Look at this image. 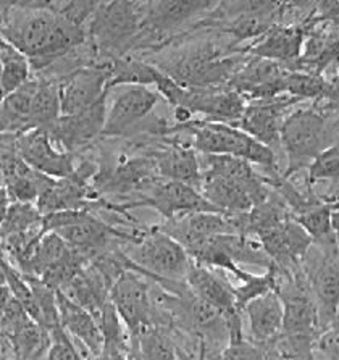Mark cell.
<instances>
[{
    "label": "cell",
    "mask_w": 339,
    "mask_h": 360,
    "mask_svg": "<svg viewBox=\"0 0 339 360\" xmlns=\"http://www.w3.org/2000/svg\"><path fill=\"white\" fill-rule=\"evenodd\" d=\"M57 297L62 328L81 346H84L92 357H99L105 349V338L99 319L79 304L71 301L62 291H57Z\"/></svg>",
    "instance_id": "19"
},
{
    "label": "cell",
    "mask_w": 339,
    "mask_h": 360,
    "mask_svg": "<svg viewBox=\"0 0 339 360\" xmlns=\"http://www.w3.org/2000/svg\"><path fill=\"white\" fill-rule=\"evenodd\" d=\"M186 87L212 89L229 81L239 70V58L223 56L217 49H199L172 65L158 67Z\"/></svg>",
    "instance_id": "8"
},
{
    "label": "cell",
    "mask_w": 339,
    "mask_h": 360,
    "mask_svg": "<svg viewBox=\"0 0 339 360\" xmlns=\"http://www.w3.org/2000/svg\"><path fill=\"white\" fill-rule=\"evenodd\" d=\"M142 30V21L133 0H112L91 16L87 36L94 47L112 58L124 56Z\"/></svg>",
    "instance_id": "6"
},
{
    "label": "cell",
    "mask_w": 339,
    "mask_h": 360,
    "mask_svg": "<svg viewBox=\"0 0 339 360\" xmlns=\"http://www.w3.org/2000/svg\"><path fill=\"white\" fill-rule=\"evenodd\" d=\"M199 360H205V359H204V351H202V354H200V359H199Z\"/></svg>",
    "instance_id": "43"
},
{
    "label": "cell",
    "mask_w": 339,
    "mask_h": 360,
    "mask_svg": "<svg viewBox=\"0 0 339 360\" xmlns=\"http://www.w3.org/2000/svg\"><path fill=\"white\" fill-rule=\"evenodd\" d=\"M223 360H267L264 351L259 346L245 340L244 336L228 340V346L223 352Z\"/></svg>",
    "instance_id": "37"
},
{
    "label": "cell",
    "mask_w": 339,
    "mask_h": 360,
    "mask_svg": "<svg viewBox=\"0 0 339 360\" xmlns=\"http://www.w3.org/2000/svg\"><path fill=\"white\" fill-rule=\"evenodd\" d=\"M37 89V78H31L18 91L2 99V134H23L32 129L31 108Z\"/></svg>",
    "instance_id": "27"
},
{
    "label": "cell",
    "mask_w": 339,
    "mask_h": 360,
    "mask_svg": "<svg viewBox=\"0 0 339 360\" xmlns=\"http://www.w3.org/2000/svg\"><path fill=\"white\" fill-rule=\"evenodd\" d=\"M328 89V81L319 73H305L298 70H289L286 78V92L298 99H315L324 97Z\"/></svg>",
    "instance_id": "33"
},
{
    "label": "cell",
    "mask_w": 339,
    "mask_h": 360,
    "mask_svg": "<svg viewBox=\"0 0 339 360\" xmlns=\"http://www.w3.org/2000/svg\"><path fill=\"white\" fill-rule=\"evenodd\" d=\"M136 245L134 255L128 260V270L138 271L154 283L160 280L186 281L194 260L184 245L160 226L147 230Z\"/></svg>",
    "instance_id": "4"
},
{
    "label": "cell",
    "mask_w": 339,
    "mask_h": 360,
    "mask_svg": "<svg viewBox=\"0 0 339 360\" xmlns=\"http://www.w3.org/2000/svg\"><path fill=\"white\" fill-rule=\"evenodd\" d=\"M0 62H2V73H0V87H2V99L18 91L32 78V65L30 58L7 39L0 42Z\"/></svg>",
    "instance_id": "29"
},
{
    "label": "cell",
    "mask_w": 339,
    "mask_h": 360,
    "mask_svg": "<svg viewBox=\"0 0 339 360\" xmlns=\"http://www.w3.org/2000/svg\"><path fill=\"white\" fill-rule=\"evenodd\" d=\"M42 225L46 233H58L81 257L87 260V264L108 250L117 249L118 243L138 244L144 234L141 231L136 234L118 231L117 228L97 218L89 209L44 215Z\"/></svg>",
    "instance_id": "2"
},
{
    "label": "cell",
    "mask_w": 339,
    "mask_h": 360,
    "mask_svg": "<svg viewBox=\"0 0 339 360\" xmlns=\"http://www.w3.org/2000/svg\"><path fill=\"white\" fill-rule=\"evenodd\" d=\"M105 102L107 97L87 110L60 117L58 122L47 129L56 144L62 146L68 152H75L86 144H91L105 128L108 113Z\"/></svg>",
    "instance_id": "18"
},
{
    "label": "cell",
    "mask_w": 339,
    "mask_h": 360,
    "mask_svg": "<svg viewBox=\"0 0 339 360\" xmlns=\"http://www.w3.org/2000/svg\"><path fill=\"white\" fill-rule=\"evenodd\" d=\"M158 99H160L158 91L149 89V86H124L107 113L105 128L102 134L115 138V136L129 133L151 115Z\"/></svg>",
    "instance_id": "14"
},
{
    "label": "cell",
    "mask_w": 339,
    "mask_h": 360,
    "mask_svg": "<svg viewBox=\"0 0 339 360\" xmlns=\"http://www.w3.org/2000/svg\"><path fill=\"white\" fill-rule=\"evenodd\" d=\"M124 209L131 207H151L157 210L165 220L186 217L198 212H220L215 205H212L205 195L198 188L189 186L186 183L163 179L154 183L149 189V195L144 199L129 202L123 205Z\"/></svg>",
    "instance_id": "9"
},
{
    "label": "cell",
    "mask_w": 339,
    "mask_h": 360,
    "mask_svg": "<svg viewBox=\"0 0 339 360\" xmlns=\"http://www.w3.org/2000/svg\"><path fill=\"white\" fill-rule=\"evenodd\" d=\"M71 301L79 304L99 319L103 307L110 302L112 283L94 264H87L83 270L60 289Z\"/></svg>",
    "instance_id": "24"
},
{
    "label": "cell",
    "mask_w": 339,
    "mask_h": 360,
    "mask_svg": "<svg viewBox=\"0 0 339 360\" xmlns=\"http://www.w3.org/2000/svg\"><path fill=\"white\" fill-rule=\"evenodd\" d=\"M196 152H198L196 149L179 144H173L165 150L157 152L155 155H152V159L155 162L158 176L186 183L200 191L204 170H200L202 163Z\"/></svg>",
    "instance_id": "25"
},
{
    "label": "cell",
    "mask_w": 339,
    "mask_h": 360,
    "mask_svg": "<svg viewBox=\"0 0 339 360\" xmlns=\"http://www.w3.org/2000/svg\"><path fill=\"white\" fill-rule=\"evenodd\" d=\"M112 0H73L63 13H67L76 23L83 25L87 18L94 15L96 10H99L102 5H105Z\"/></svg>",
    "instance_id": "39"
},
{
    "label": "cell",
    "mask_w": 339,
    "mask_h": 360,
    "mask_svg": "<svg viewBox=\"0 0 339 360\" xmlns=\"http://www.w3.org/2000/svg\"><path fill=\"white\" fill-rule=\"evenodd\" d=\"M167 131H188L193 136V146L199 154L231 155L265 167L267 170L278 168L275 150L234 124L193 118L186 123H177L174 127L167 128Z\"/></svg>",
    "instance_id": "3"
},
{
    "label": "cell",
    "mask_w": 339,
    "mask_h": 360,
    "mask_svg": "<svg viewBox=\"0 0 339 360\" xmlns=\"http://www.w3.org/2000/svg\"><path fill=\"white\" fill-rule=\"evenodd\" d=\"M273 26V13H241L226 30L236 41L262 37Z\"/></svg>",
    "instance_id": "34"
},
{
    "label": "cell",
    "mask_w": 339,
    "mask_h": 360,
    "mask_svg": "<svg viewBox=\"0 0 339 360\" xmlns=\"http://www.w3.org/2000/svg\"><path fill=\"white\" fill-rule=\"evenodd\" d=\"M326 118L315 108H299L284 118L281 147L288 155L284 178L293 176L309 165L326 149Z\"/></svg>",
    "instance_id": "5"
},
{
    "label": "cell",
    "mask_w": 339,
    "mask_h": 360,
    "mask_svg": "<svg viewBox=\"0 0 339 360\" xmlns=\"http://www.w3.org/2000/svg\"><path fill=\"white\" fill-rule=\"evenodd\" d=\"M81 26L67 13L37 12L18 28L4 26V39L15 44L30 58L32 70H42L86 41Z\"/></svg>",
    "instance_id": "1"
},
{
    "label": "cell",
    "mask_w": 339,
    "mask_h": 360,
    "mask_svg": "<svg viewBox=\"0 0 339 360\" xmlns=\"http://www.w3.org/2000/svg\"><path fill=\"white\" fill-rule=\"evenodd\" d=\"M186 283L196 296L215 305L226 317L229 314L241 312L236 305L231 283L222 275V270L209 269V266L199 265L194 262L188 276H186Z\"/></svg>",
    "instance_id": "23"
},
{
    "label": "cell",
    "mask_w": 339,
    "mask_h": 360,
    "mask_svg": "<svg viewBox=\"0 0 339 360\" xmlns=\"http://www.w3.org/2000/svg\"><path fill=\"white\" fill-rule=\"evenodd\" d=\"M249 331L257 345H269L278 340L284 325V305L278 291H270L245 305Z\"/></svg>",
    "instance_id": "22"
},
{
    "label": "cell",
    "mask_w": 339,
    "mask_h": 360,
    "mask_svg": "<svg viewBox=\"0 0 339 360\" xmlns=\"http://www.w3.org/2000/svg\"><path fill=\"white\" fill-rule=\"evenodd\" d=\"M309 183L331 181L339 184V143L328 146L309 165Z\"/></svg>",
    "instance_id": "35"
},
{
    "label": "cell",
    "mask_w": 339,
    "mask_h": 360,
    "mask_svg": "<svg viewBox=\"0 0 339 360\" xmlns=\"http://www.w3.org/2000/svg\"><path fill=\"white\" fill-rule=\"evenodd\" d=\"M94 172V167L89 163H83L76 168L73 174L65 178L52 179L46 191L41 194L39 200L36 202L37 209L42 215L56 214L63 210H78L89 209L91 205L99 207L101 200L94 194V189L89 186V176Z\"/></svg>",
    "instance_id": "10"
},
{
    "label": "cell",
    "mask_w": 339,
    "mask_h": 360,
    "mask_svg": "<svg viewBox=\"0 0 339 360\" xmlns=\"http://www.w3.org/2000/svg\"><path fill=\"white\" fill-rule=\"evenodd\" d=\"M333 209L325 199H321L304 210L302 214L294 215V218L302 225L305 231L309 233L314 244L320 245L324 250H336L339 249L338 234L333 230Z\"/></svg>",
    "instance_id": "28"
},
{
    "label": "cell",
    "mask_w": 339,
    "mask_h": 360,
    "mask_svg": "<svg viewBox=\"0 0 339 360\" xmlns=\"http://www.w3.org/2000/svg\"><path fill=\"white\" fill-rule=\"evenodd\" d=\"M110 75H108V89L115 86H154L158 68L154 65L142 62L139 58L122 56L112 58L108 65Z\"/></svg>",
    "instance_id": "31"
},
{
    "label": "cell",
    "mask_w": 339,
    "mask_h": 360,
    "mask_svg": "<svg viewBox=\"0 0 339 360\" xmlns=\"http://www.w3.org/2000/svg\"><path fill=\"white\" fill-rule=\"evenodd\" d=\"M215 0H158L146 20L152 32L172 31L210 8Z\"/></svg>",
    "instance_id": "26"
},
{
    "label": "cell",
    "mask_w": 339,
    "mask_h": 360,
    "mask_svg": "<svg viewBox=\"0 0 339 360\" xmlns=\"http://www.w3.org/2000/svg\"><path fill=\"white\" fill-rule=\"evenodd\" d=\"M305 41H307L305 28L273 25L252 47H249V52L255 57L273 60L288 68L289 65L302 62Z\"/></svg>",
    "instance_id": "20"
},
{
    "label": "cell",
    "mask_w": 339,
    "mask_h": 360,
    "mask_svg": "<svg viewBox=\"0 0 339 360\" xmlns=\"http://www.w3.org/2000/svg\"><path fill=\"white\" fill-rule=\"evenodd\" d=\"M92 360H127L124 359V354L120 351H115V349H103V352L99 357H92Z\"/></svg>",
    "instance_id": "41"
},
{
    "label": "cell",
    "mask_w": 339,
    "mask_h": 360,
    "mask_svg": "<svg viewBox=\"0 0 339 360\" xmlns=\"http://www.w3.org/2000/svg\"><path fill=\"white\" fill-rule=\"evenodd\" d=\"M315 347L326 359L339 360V321L335 320L331 325H328L325 331L320 333V336L316 338Z\"/></svg>",
    "instance_id": "38"
},
{
    "label": "cell",
    "mask_w": 339,
    "mask_h": 360,
    "mask_svg": "<svg viewBox=\"0 0 339 360\" xmlns=\"http://www.w3.org/2000/svg\"><path fill=\"white\" fill-rule=\"evenodd\" d=\"M245 105L248 103H245L244 97L226 86V89H218V87H212V89L188 87L178 107L186 108L193 115L200 113V115L205 117L204 120H209V122L228 123L238 127L239 120L243 118Z\"/></svg>",
    "instance_id": "16"
},
{
    "label": "cell",
    "mask_w": 339,
    "mask_h": 360,
    "mask_svg": "<svg viewBox=\"0 0 339 360\" xmlns=\"http://www.w3.org/2000/svg\"><path fill=\"white\" fill-rule=\"evenodd\" d=\"M110 301L128 326L129 336L136 338L142 331L157 326V304L151 291L149 278L134 270H124L113 283Z\"/></svg>",
    "instance_id": "7"
},
{
    "label": "cell",
    "mask_w": 339,
    "mask_h": 360,
    "mask_svg": "<svg viewBox=\"0 0 339 360\" xmlns=\"http://www.w3.org/2000/svg\"><path fill=\"white\" fill-rule=\"evenodd\" d=\"M60 117H62L60 84L51 79H37V89L31 108L32 129H51Z\"/></svg>",
    "instance_id": "30"
},
{
    "label": "cell",
    "mask_w": 339,
    "mask_h": 360,
    "mask_svg": "<svg viewBox=\"0 0 339 360\" xmlns=\"http://www.w3.org/2000/svg\"><path fill=\"white\" fill-rule=\"evenodd\" d=\"M319 13L321 20L339 25V0H320Z\"/></svg>",
    "instance_id": "40"
},
{
    "label": "cell",
    "mask_w": 339,
    "mask_h": 360,
    "mask_svg": "<svg viewBox=\"0 0 339 360\" xmlns=\"http://www.w3.org/2000/svg\"><path fill=\"white\" fill-rule=\"evenodd\" d=\"M16 150L30 167L51 178H65L75 173L73 157L68 150H58L47 129H31L16 136Z\"/></svg>",
    "instance_id": "12"
},
{
    "label": "cell",
    "mask_w": 339,
    "mask_h": 360,
    "mask_svg": "<svg viewBox=\"0 0 339 360\" xmlns=\"http://www.w3.org/2000/svg\"><path fill=\"white\" fill-rule=\"evenodd\" d=\"M44 360H81L78 349L75 347L70 335L62 328V325L51 331V345Z\"/></svg>",
    "instance_id": "36"
},
{
    "label": "cell",
    "mask_w": 339,
    "mask_h": 360,
    "mask_svg": "<svg viewBox=\"0 0 339 360\" xmlns=\"http://www.w3.org/2000/svg\"><path fill=\"white\" fill-rule=\"evenodd\" d=\"M331 220H333V230H335V233L338 234V238H339V209L333 210Z\"/></svg>",
    "instance_id": "42"
},
{
    "label": "cell",
    "mask_w": 339,
    "mask_h": 360,
    "mask_svg": "<svg viewBox=\"0 0 339 360\" xmlns=\"http://www.w3.org/2000/svg\"><path fill=\"white\" fill-rule=\"evenodd\" d=\"M288 73L289 70L281 63L254 56L239 67L228 87L250 101L275 99L286 92Z\"/></svg>",
    "instance_id": "11"
},
{
    "label": "cell",
    "mask_w": 339,
    "mask_h": 360,
    "mask_svg": "<svg viewBox=\"0 0 339 360\" xmlns=\"http://www.w3.org/2000/svg\"><path fill=\"white\" fill-rule=\"evenodd\" d=\"M298 97H275L267 101H252L245 105L243 118L238 128L252 136L259 143L275 147L281 146V127L284 122V110L298 103Z\"/></svg>",
    "instance_id": "17"
},
{
    "label": "cell",
    "mask_w": 339,
    "mask_h": 360,
    "mask_svg": "<svg viewBox=\"0 0 339 360\" xmlns=\"http://www.w3.org/2000/svg\"><path fill=\"white\" fill-rule=\"evenodd\" d=\"M257 236L273 264L283 271L299 269V262L305 259L310 245L314 244L309 233L293 215Z\"/></svg>",
    "instance_id": "13"
},
{
    "label": "cell",
    "mask_w": 339,
    "mask_h": 360,
    "mask_svg": "<svg viewBox=\"0 0 339 360\" xmlns=\"http://www.w3.org/2000/svg\"><path fill=\"white\" fill-rule=\"evenodd\" d=\"M309 280L319 305L320 321L331 325L339 309V249L324 250V259L309 271Z\"/></svg>",
    "instance_id": "21"
},
{
    "label": "cell",
    "mask_w": 339,
    "mask_h": 360,
    "mask_svg": "<svg viewBox=\"0 0 339 360\" xmlns=\"http://www.w3.org/2000/svg\"><path fill=\"white\" fill-rule=\"evenodd\" d=\"M134 356L138 360H177V351L172 340L158 326L142 331L133 338Z\"/></svg>",
    "instance_id": "32"
},
{
    "label": "cell",
    "mask_w": 339,
    "mask_h": 360,
    "mask_svg": "<svg viewBox=\"0 0 339 360\" xmlns=\"http://www.w3.org/2000/svg\"><path fill=\"white\" fill-rule=\"evenodd\" d=\"M107 67H83L71 73L60 83V103L62 115H73L87 110L97 102L105 99L108 92Z\"/></svg>",
    "instance_id": "15"
}]
</instances>
